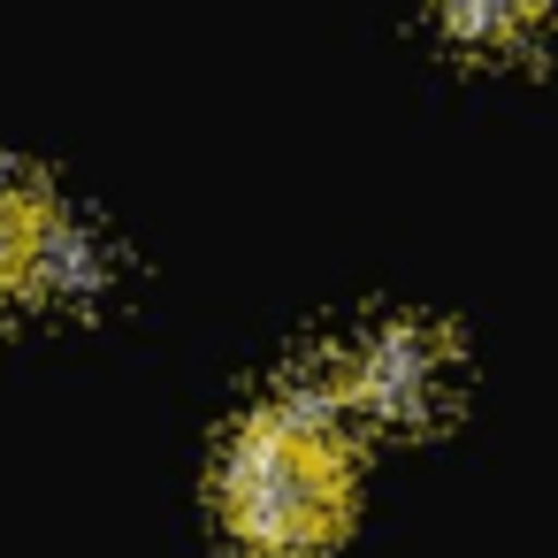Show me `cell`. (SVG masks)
Segmentation results:
<instances>
[{
	"mask_svg": "<svg viewBox=\"0 0 558 558\" xmlns=\"http://www.w3.org/2000/svg\"><path fill=\"white\" fill-rule=\"evenodd\" d=\"M222 527L260 558H314L352 527V451L337 398H276L238 421L215 474Z\"/></svg>",
	"mask_w": 558,
	"mask_h": 558,
	"instance_id": "6da1fadb",
	"label": "cell"
},
{
	"mask_svg": "<svg viewBox=\"0 0 558 558\" xmlns=\"http://www.w3.org/2000/svg\"><path fill=\"white\" fill-rule=\"evenodd\" d=\"M459 390H466L459 337H451L444 322H428V314H398V322L367 329V337L352 344V360L337 367V398H344L360 421L390 428V436H428V428H444L451 405H459Z\"/></svg>",
	"mask_w": 558,
	"mask_h": 558,
	"instance_id": "7a4b0ae2",
	"label": "cell"
},
{
	"mask_svg": "<svg viewBox=\"0 0 558 558\" xmlns=\"http://www.w3.org/2000/svg\"><path fill=\"white\" fill-rule=\"evenodd\" d=\"M47 238H54V199L24 169H0V306L39 283Z\"/></svg>",
	"mask_w": 558,
	"mask_h": 558,
	"instance_id": "3957f363",
	"label": "cell"
},
{
	"mask_svg": "<svg viewBox=\"0 0 558 558\" xmlns=\"http://www.w3.org/2000/svg\"><path fill=\"white\" fill-rule=\"evenodd\" d=\"M428 9H436L444 39L466 54H512L543 24V0H428Z\"/></svg>",
	"mask_w": 558,
	"mask_h": 558,
	"instance_id": "277c9868",
	"label": "cell"
}]
</instances>
